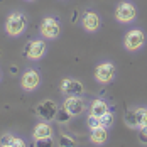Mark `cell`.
Here are the masks:
<instances>
[{"label": "cell", "instance_id": "obj_3", "mask_svg": "<svg viewBox=\"0 0 147 147\" xmlns=\"http://www.w3.org/2000/svg\"><path fill=\"white\" fill-rule=\"evenodd\" d=\"M41 34L44 36L46 39H56L61 32V26H59V20L56 17H46L41 22Z\"/></svg>", "mask_w": 147, "mask_h": 147}, {"label": "cell", "instance_id": "obj_11", "mask_svg": "<svg viewBox=\"0 0 147 147\" xmlns=\"http://www.w3.org/2000/svg\"><path fill=\"white\" fill-rule=\"evenodd\" d=\"M81 24H83L85 30H88V32H95V30L100 29L102 20H100V17H98V14H96V12H86V14L83 15Z\"/></svg>", "mask_w": 147, "mask_h": 147}, {"label": "cell", "instance_id": "obj_19", "mask_svg": "<svg viewBox=\"0 0 147 147\" xmlns=\"http://www.w3.org/2000/svg\"><path fill=\"white\" fill-rule=\"evenodd\" d=\"M14 140H15V137L12 134H3L2 139H0V146L2 147H10V146H14Z\"/></svg>", "mask_w": 147, "mask_h": 147}, {"label": "cell", "instance_id": "obj_23", "mask_svg": "<svg viewBox=\"0 0 147 147\" xmlns=\"http://www.w3.org/2000/svg\"><path fill=\"white\" fill-rule=\"evenodd\" d=\"M14 146L24 147V146H26V142H24V140H22V139H15V140H14Z\"/></svg>", "mask_w": 147, "mask_h": 147}, {"label": "cell", "instance_id": "obj_8", "mask_svg": "<svg viewBox=\"0 0 147 147\" xmlns=\"http://www.w3.org/2000/svg\"><path fill=\"white\" fill-rule=\"evenodd\" d=\"M61 91H63L64 95H68V96H80V95L85 91V88H83V85H81L78 80L64 78L63 83H61Z\"/></svg>", "mask_w": 147, "mask_h": 147}, {"label": "cell", "instance_id": "obj_25", "mask_svg": "<svg viewBox=\"0 0 147 147\" xmlns=\"http://www.w3.org/2000/svg\"><path fill=\"white\" fill-rule=\"evenodd\" d=\"M27 2H34V0H27Z\"/></svg>", "mask_w": 147, "mask_h": 147}, {"label": "cell", "instance_id": "obj_2", "mask_svg": "<svg viewBox=\"0 0 147 147\" xmlns=\"http://www.w3.org/2000/svg\"><path fill=\"white\" fill-rule=\"evenodd\" d=\"M144 42H146V36L140 29L129 30L125 39H123V46H125L127 51H137V49H140L144 46Z\"/></svg>", "mask_w": 147, "mask_h": 147}, {"label": "cell", "instance_id": "obj_21", "mask_svg": "<svg viewBox=\"0 0 147 147\" xmlns=\"http://www.w3.org/2000/svg\"><path fill=\"white\" fill-rule=\"evenodd\" d=\"M88 127H90V129H96V127H102V120H100V117H96V115L90 113V117H88Z\"/></svg>", "mask_w": 147, "mask_h": 147}, {"label": "cell", "instance_id": "obj_20", "mask_svg": "<svg viewBox=\"0 0 147 147\" xmlns=\"http://www.w3.org/2000/svg\"><path fill=\"white\" fill-rule=\"evenodd\" d=\"M100 120H102V127H107V129H108V127L113 125V115H112L110 112H107L105 115H102Z\"/></svg>", "mask_w": 147, "mask_h": 147}, {"label": "cell", "instance_id": "obj_6", "mask_svg": "<svg viewBox=\"0 0 147 147\" xmlns=\"http://www.w3.org/2000/svg\"><path fill=\"white\" fill-rule=\"evenodd\" d=\"M39 85H41V76L36 69H27L20 78V86L26 91H34Z\"/></svg>", "mask_w": 147, "mask_h": 147}, {"label": "cell", "instance_id": "obj_1", "mask_svg": "<svg viewBox=\"0 0 147 147\" xmlns=\"http://www.w3.org/2000/svg\"><path fill=\"white\" fill-rule=\"evenodd\" d=\"M27 27V19L22 12H14V14L9 15L7 22H5V32L10 36V37H17L20 36Z\"/></svg>", "mask_w": 147, "mask_h": 147}, {"label": "cell", "instance_id": "obj_18", "mask_svg": "<svg viewBox=\"0 0 147 147\" xmlns=\"http://www.w3.org/2000/svg\"><path fill=\"white\" fill-rule=\"evenodd\" d=\"M36 147H51L53 146V137H39L34 140Z\"/></svg>", "mask_w": 147, "mask_h": 147}, {"label": "cell", "instance_id": "obj_17", "mask_svg": "<svg viewBox=\"0 0 147 147\" xmlns=\"http://www.w3.org/2000/svg\"><path fill=\"white\" fill-rule=\"evenodd\" d=\"M58 144L61 147H74V146H76V142H74L71 137H68V135H59Z\"/></svg>", "mask_w": 147, "mask_h": 147}, {"label": "cell", "instance_id": "obj_14", "mask_svg": "<svg viewBox=\"0 0 147 147\" xmlns=\"http://www.w3.org/2000/svg\"><path fill=\"white\" fill-rule=\"evenodd\" d=\"M107 112H110V110H108V103L107 102H103V100H95V102L91 103V113H93V115L102 117V115H105Z\"/></svg>", "mask_w": 147, "mask_h": 147}, {"label": "cell", "instance_id": "obj_5", "mask_svg": "<svg viewBox=\"0 0 147 147\" xmlns=\"http://www.w3.org/2000/svg\"><path fill=\"white\" fill-rule=\"evenodd\" d=\"M115 78V66L112 63H102L95 69V80L100 83H110Z\"/></svg>", "mask_w": 147, "mask_h": 147}, {"label": "cell", "instance_id": "obj_9", "mask_svg": "<svg viewBox=\"0 0 147 147\" xmlns=\"http://www.w3.org/2000/svg\"><path fill=\"white\" fill-rule=\"evenodd\" d=\"M46 54V42L41 39H36L26 46V56L29 59H41Z\"/></svg>", "mask_w": 147, "mask_h": 147}, {"label": "cell", "instance_id": "obj_12", "mask_svg": "<svg viewBox=\"0 0 147 147\" xmlns=\"http://www.w3.org/2000/svg\"><path fill=\"white\" fill-rule=\"evenodd\" d=\"M108 139V134H107V127H96V129H91V134H90V140L91 144L95 146H102L107 142Z\"/></svg>", "mask_w": 147, "mask_h": 147}, {"label": "cell", "instance_id": "obj_15", "mask_svg": "<svg viewBox=\"0 0 147 147\" xmlns=\"http://www.w3.org/2000/svg\"><path fill=\"white\" fill-rule=\"evenodd\" d=\"M123 122H125L127 127L137 129V127H139V122H137V110H127V112H125V117H123Z\"/></svg>", "mask_w": 147, "mask_h": 147}, {"label": "cell", "instance_id": "obj_24", "mask_svg": "<svg viewBox=\"0 0 147 147\" xmlns=\"http://www.w3.org/2000/svg\"><path fill=\"white\" fill-rule=\"evenodd\" d=\"M144 125H147V108H146V120H144Z\"/></svg>", "mask_w": 147, "mask_h": 147}, {"label": "cell", "instance_id": "obj_22", "mask_svg": "<svg viewBox=\"0 0 147 147\" xmlns=\"http://www.w3.org/2000/svg\"><path fill=\"white\" fill-rule=\"evenodd\" d=\"M139 142L147 144V125H142L140 130H139Z\"/></svg>", "mask_w": 147, "mask_h": 147}, {"label": "cell", "instance_id": "obj_10", "mask_svg": "<svg viewBox=\"0 0 147 147\" xmlns=\"http://www.w3.org/2000/svg\"><path fill=\"white\" fill-rule=\"evenodd\" d=\"M64 108L73 115H81L83 113V110H85V102H83V98L81 96H68L66 100H64Z\"/></svg>", "mask_w": 147, "mask_h": 147}, {"label": "cell", "instance_id": "obj_7", "mask_svg": "<svg viewBox=\"0 0 147 147\" xmlns=\"http://www.w3.org/2000/svg\"><path fill=\"white\" fill-rule=\"evenodd\" d=\"M56 112H58V107L53 100H44L36 107V113L44 120H54L56 118Z\"/></svg>", "mask_w": 147, "mask_h": 147}, {"label": "cell", "instance_id": "obj_16", "mask_svg": "<svg viewBox=\"0 0 147 147\" xmlns=\"http://www.w3.org/2000/svg\"><path fill=\"white\" fill-rule=\"evenodd\" d=\"M71 117H73V115L63 107V108H58V112H56V118H54V120H56L58 123H68V122L71 120Z\"/></svg>", "mask_w": 147, "mask_h": 147}, {"label": "cell", "instance_id": "obj_4", "mask_svg": "<svg viewBox=\"0 0 147 147\" xmlns=\"http://www.w3.org/2000/svg\"><path fill=\"white\" fill-rule=\"evenodd\" d=\"M135 15H137V10H135L134 3H130V2H122L115 9V19H117L118 22H122V24L132 22L134 19H135Z\"/></svg>", "mask_w": 147, "mask_h": 147}, {"label": "cell", "instance_id": "obj_13", "mask_svg": "<svg viewBox=\"0 0 147 147\" xmlns=\"http://www.w3.org/2000/svg\"><path fill=\"white\" fill-rule=\"evenodd\" d=\"M34 139H39V137H53V127L49 123H37L36 129H34Z\"/></svg>", "mask_w": 147, "mask_h": 147}]
</instances>
